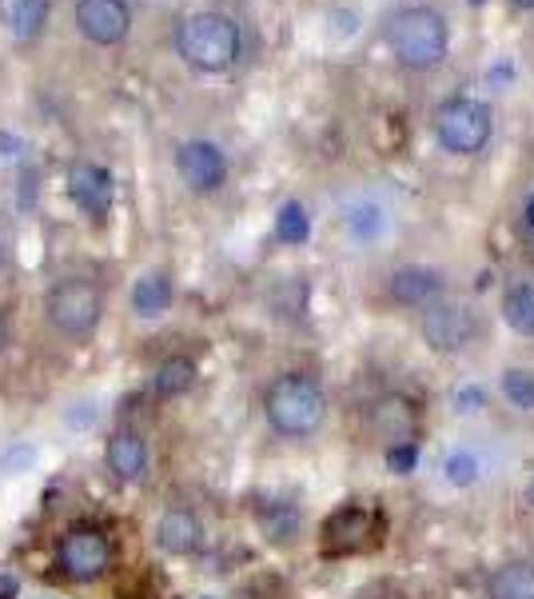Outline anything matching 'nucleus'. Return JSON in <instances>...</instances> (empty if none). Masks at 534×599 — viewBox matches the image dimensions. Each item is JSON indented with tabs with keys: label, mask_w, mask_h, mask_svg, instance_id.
Instances as JSON below:
<instances>
[{
	"label": "nucleus",
	"mask_w": 534,
	"mask_h": 599,
	"mask_svg": "<svg viewBox=\"0 0 534 599\" xmlns=\"http://www.w3.org/2000/svg\"><path fill=\"white\" fill-rule=\"evenodd\" d=\"M260 411H263V423H268L280 440L299 444V440H311V436L323 432L328 411H331V396L316 372L287 368V372H275V376L263 384Z\"/></svg>",
	"instance_id": "f257e3e1"
},
{
	"label": "nucleus",
	"mask_w": 534,
	"mask_h": 599,
	"mask_svg": "<svg viewBox=\"0 0 534 599\" xmlns=\"http://www.w3.org/2000/svg\"><path fill=\"white\" fill-rule=\"evenodd\" d=\"M44 320L60 340L84 344L100 332V320H104V289L88 276L56 280L44 296Z\"/></svg>",
	"instance_id": "f03ea898"
},
{
	"label": "nucleus",
	"mask_w": 534,
	"mask_h": 599,
	"mask_svg": "<svg viewBox=\"0 0 534 599\" xmlns=\"http://www.w3.org/2000/svg\"><path fill=\"white\" fill-rule=\"evenodd\" d=\"M175 48L200 72H224L240 56V29L224 12H192L175 33Z\"/></svg>",
	"instance_id": "7ed1b4c3"
},
{
	"label": "nucleus",
	"mask_w": 534,
	"mask_h": 599,
	"mask_svg": "<svg viewBox=\"0 0 534 599\" xmlns=\"http://www.w3.org/2000/svg\"><path fill=\"white\" fill-rule=\"evenodd\" d=\"M387 45L404 68H435L447 56V21L435 9H404L391 16Z\"/></svg>",
	"instance_id": "20e7f679"
},
{
	"label": "nucleus",
	"mask_w": 534,
	"mask_h": 599,
	"mask_svg": "<svg viewBox=\"0 0 534 599\" xmlns=\"http://www.w3.org/2000/svg\"><path fill=\"white\" fill-rule=\"evenodd\" d=\"M116 564V547H112L109 528L100 523H72L60 540H56V572L68 584H96Z\"/></svg>",
	"instance_id": "39448f33"
},
{
	"label": "nucleus",
	"mask_w": 534,
	"mask_h": 599,
	"mask_svg": "<svg viewBox=\"0 0 534 599\" xmlns=\"http://www.w3.org/2000/svg\"><path fill=\"white\" fill-rule=\"evenodd\" d=\"M435 136L439 145L455 156H475L491 140V109L482 100L455 97L435 112Z\"/></svg>",
	"instance_id": "423d86ee"
},
{
	"label": "nucleus",
	"mask_w": 534,
	"mask_h": 599,
	"mask_svg": "<svg viewBox=\"0 0 534 599\" xmlns=\"http://www.w3.org/2000/svg\"><path fill=\"white\" fill-rule=\"evenodd\" d=\"M363 428L375 444H383L387 452L395 448H407L423 428V411L407 392H383L367 404V416H363Z\"/></svg>",
	"instance_id": "0eeeda50"
},
{
	"label": "nucleus",
	"mask_w": 534,
	"mask_h": 599,
	"mask_svg": "<svg viewBox=\"0 0 534 599\" xmlns=\"http://www.w3.org/2000/svg\"><path fill=\"white\" fill-rule=\"evenodd\" d=\"M419 332H423V344L431 348V352L455 355V352H463V348L475 344V336H479V316H475L467 304L435 300L431 308H423Z\"/></svg>",
	"instance_id": "6e6552de"
},
{
	"label": "nucleus",
	"mask_w": 534,
	"mask_h": 599,
	"mask_svg": "<svg viewBox=\"0 0 534 599\" xmlns=\"http://www.w3.org/2000/svg\"><path fill=\"white\" fill-rule=\"evenodd\" d=\"M371 535H375V511L367 504H343L319 523V555L328 560L355 555L371 544Z\"/></svg>",
	"instance_id": "1a4fd4ad"
},
{
	"label": "nucleus",
	"mask_w": 534,
	"mask_h": 599,
	"mask_svg": "<svg viewBox=\"0 0 534 599\" xmlns=\"http://www.w3.org/2000/svg\"><path fill=\"white\" fill-rule=\"evenodd\" d=\"M104 467L109 476L121 484V488H136L144 484L148 467H152V448H148V436L132 423H121L112 428L109 440H104Z\"/></svg>",
	"instance_id": "9d476101"
},
{
	"label": "nucleus",
	"mask_w": 534,
	"mask_h": 599,
	"mask_svg": "<svg viewBox=\"0 0 534 599\" xmlns=\"http://www.w3.org/2000/svg\"><path fill=\"white\" fill-rule=\"evenodd\" d=\"M152 540L156 547L172 560H188V555H196L207 540V528L200 520L196 508H188V504H168L152 523Z\"/></svg>",
	"instance_id": "9b49d317"
},
{
	"label": "nucleus",
	"mask_w": 534,
	"mask_h": 599,
	"mask_svg": "<svg viewBox=\"0 0 534 599\" xmlns=\"http://www.w3.org/2000/svg\"><path fill=\"white\" fill-rule=\"evenodd\" d=\"M175 172L192 192H216L228 180V160L212 140H188L175 152Z\"/></svg>",
	"instance_id": "f8f14e48"
},
{
	"label": "nucleus",
	"mask_w": 534,
	"mask_h": 599,
	"mask_svg": "<svg viewBox=\"0 0 534 599\" xmlns=\"http://www.w3.org/2000/svg\"><path fill=\"white\" fill-rule=\"evenodd\" d=\"M77 29L92 45H121L132 29L124 0H77Z\"/></svg>",
	"instance_id": "ddd939ff"
},
{
	"label": "nucleus",
	"mask_w": 534,
	"mask_h": 599,
	"mask_svg": "<svg viewBox=\"0 0 534 599\" xmlns=\"http://www.w3.org/2000/svg\"><path fill=\"white\" fill-rule=\"evenodd\" d=\"M447 292V280L439 268H427V264H404L395 268L387 276V296L404 308H431L435 300H443Z\"/></svg>",
	"instance_id": "4468645a"
},
{
	"label": "nucleus",
	"mask_w": 534,
	"mask_h": 599,
	"mask_svg": "<svg viewBox=\"0 0 534 599\" xmlns=\"http://www.w3.org/2000/svg\"><path fill=\"white\" fill-rule=\"evenodd\" d=\"M68 196L77 200V208L92 221H104L112 208V172L92 160H77L68 168Z\"/></svg>",
	"instance_id": "2eb2a0df"
},
{
	"label": "nucleus",
	"mask_w": 534,
	"mask_h": 599,
	"mask_svg": "<svg viewBox=\"0 0 534 599\" xmlns=\"http://www.w3.org/2000/svg\"><path fill=\"white\" fill-rule=\"evenodd\" d=\"M482 599H534V560L514 555L502 560L482 579Z\"/></svg>",
	"instance_id": "dca6fc26"
},
{
	"label": "nucleus",
	"mask_w": 534,
	"mask_h": 599,
	"mask_svg": "<svg viewBox=\"0 0 534 599\" xmlns=\"http://www.w3.org/2000/svg\"><path fill=\"white\" fill-rule=\"evenodd\" d=\"M172 300H175V289L168 272H144L128 292L132 316H140V320H160V316H168Z\"/></svg>",
	"instance_id": "f3484780"
},
{
	"label": "nucleus",
	"mask_w": 534,
	"mask_h": 599,
	"mask_svg": "<svg viewBox=\"0 0 534 599\" xmlns=\"http://www.w3.org/2000/svg\"><path fill=\"white\" fill-rule=\"evenodd\" d=\"M196 380H200V368L192 355H184V352L164 355L152 372V396L156 399H180L196 388Z\"/></svg>",
	"instance_id": "a211bd4d"
},
{
	"label": "nucleus",
	"mask_w": 534,
	"mask_h": 599,
	"mask_svg": "<svg viewBox=\"0 0 534 599\" xmlns=\"http://www.w3.org/2000/svg\"><path fill=\"white\" fill-rule=\"evenodd\" d=\"M0 24L16 41H33L48 24V0H0Z\"/></svg>",
	"instance_id": "6ab92c4d"
},
{
	"label": "nucleus",
	"mask_w": 534,
	"mask_h": 599,
	"mask_svg": "<svg viewBox=\"0 0 534 599\" xmlns=\"http://www.w3.org/2000/svg\"><path fill=\"white\" fill-rule=\"evenodd\" d=\"M499 312L514 336H534V284H511L502 292Z\"/></svg>",
	"instance_id": "aec40b11"
},
{
	"label": "nucleus",
	"mask_w": 534,
	"mask_h": 599,
	"mask_svg": "<svg viewBox=\"0 0 534 599\" xmlns=\"http://www.w3.org/2000/svg\"><path fill=\"white\" fill-rule=\"evenodd\" d=\"M499 388H502V399L511 404V408L519 411H534V372L531 368H507L499 380Z\"/></svg>",
	"instance_id": "412c9836"
},
{
	"label": "nucleus",
	"mask_w": 534,
	"mask_h": 599,
	"mask_svg": "<svg viewBox=\"0 0 534 599\" xmlns=\"http://www.w3.org/2000/svg\"><path fill=\"white\" fill-rule=\"evenodd\" d=\"M275 233H280V240H287V245L307 240V212L299 208V204H284V208H280V224H275Z\"/></svg>",
	"instance_id": "4be33fe9"
},
{
	"label": "nucleus",
	"mask_w": 534,
	"mask_h": 599,
	"mask_svg": "<svg viewBox=\"0 0 534 599\" xmlns=\"http://www.w3.org/2000/svg\"><path fill=\"white\" fill-rule=\"evenodd\" d=\"M355 599H404L395 588H371V591H363V596H355Z\"/></svg>",
	"instance_id": "5701e85b"
},
{
	"label": "nucleus",
	"mask_w": 534,
	"mask_h": 599,
	"mask_svg": "<svg viewBox=\"0 0 534 599\" xmlns=\"http://www.w3.org/2000/svg\"><path fill=\"white\" fill-rule=\"evenodd\" d=\"M12 344V332H9V320H4V312H0V355L9 352Z\"/></svg>",
	"instance_id": "b1692460"
},
{
	"label": "nucleus",
	"mask_w": 534,
	"mask_h": 599,
	"mask_svg": "<svg viewBox=\"0 0 534 599\" xmlns=\"http://www.w3.org/2000/svg\"><path fill=\"white\" fill-rule=\"evenodd\" d=\"M0 148H4V156H12V148H21V140L9 136V133H0Z\"/></svg>",
	"instance_id": "393cba45"
},
{
	"label": "nucleus",
	"mask_w": 534,
	"mask_h": 599,
	"mask_svg": "<svg viewBox=\"0 0 534 599\" xmlns=\"http://www.w3.org/2000/svg\"><path fill=\"white\" fill-rule=\"evenodd\" d=\"M523 499H526V508H531V511H534V476H531V479H526V488H523Z\"/></svg>",
	"instance_id": "a878e982"
},
{
	"label": "nucleus",
	"mask_w": 534,
	"mask_h": 599,
	"mask_svg": "<svg viewBox=\"0 0 534 599\" xmlns=\"http://www.w3.org/2000/svg\"><path fill=\"white\" fill-rule=\"evenodd\" d=\"M12 591H16V584H12V579H4V584H0V599H12Z\"/></svg>",
	"instance_id": "bb28decb"
},
{
	"label": "nucleus",
	"mask_w": 534,
	"mask_h": 599,
	"mask_svg": "<svg viewBox=\"0 0 534 599\" xmlns=\"http://www.w3.org/2000/svg\"><path fill=\"white\" fill-rule=\"evenodd\" d=\"M526 224H531V233H534V196H531V204H526Z\"/></svg>",
	"instance_id": "cd10ccee"
},
{
	"label": "nucleus",
	"mask_w": 534,
	"mask_h": 599,
	"mask_svg": "<svg viewBox=\"0 0 534 599\" xmlns=\"http://www.w3.org/2000/svg\"><path fill=\"white\" fill-rule=\"evenodd\" d=\"M514 4H519V9H534V0H514Z\"/></svg>",
	"instance_id": "c85d7f7f"
},
{
	"label": "nucleus",
	"mask_w": 534,
	"mask_h": 599,
	"mask_svg": "<svg viewBox=\"0 0 534 599\" xmlns=\"http://www.w3.org/2000/svg\"><path fill=\"white\" fill-rule=\"evenodd\" d=\"M48 599H56V596H48Z\"/></svg>",
	"instance_id": "c756f323"
}]
</instances>
